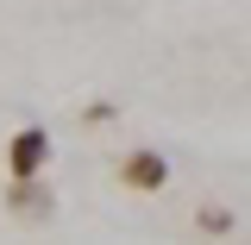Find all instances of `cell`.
I'll list each match as a JSON object with an SVG mask.
<instances>
[{
    "mask_svg": "<svg viewBox=\"0 0 251 245\" xmlns=\"http://www.w3.org/2000/svg\"><path fill=\"white\" fill-rule=\"evenodd\" d=\"M44 163H50V132H44V126H19V132L6 138V176H13V183H38Z\"/></svg>",
    "mask_w": 251,
    "mask_h": 245,
    "instance_id": "obj_1",
    "label": "cell"
},
{
    "mask_svg": "<svg viewBox=\"0 0 251 245\" xmlns=\"http://www.w3.org/2000/svg\"><path fill=\"white\" fill-rule=\"evenodd\" d=\"M120 183L132 189V195H157V189L170 183V163H163V151H126V163H120Z\"/></svg>",
    "mask_w": 251,
    "mask_h": 245,
    "instance_id": "obj_2",
    "label": "cell"
},
{
    "mask_svg": "<svg viewBox=\"0 0 251 245\" xmlns=\"http://www.w3.org/2000/svg\"><path fill=\"white\" fill-rule=\"evenodd\" d=\"M50 189H44V176L38 183H6V214H19V220H50Z\"/></svg>",
    "mask_w": 251,
    "mask_h": 245,
    "instance_id": "obj_3",
    "label": "cell"
},
{
    "mask_svg": "<svg viewBox=\"0 0 251 245\" xmlns=\"http://www.w3.org/2000/svg\"><path fill=\"white\" fill-rule=\"evenodd\" d=\"M195 226H201L207 239H220V233H232V208H220V201H207V208H195Z\"/></svg>",
    "mask_w": 251,
    "mask_h": 245,
    "instance_id": "obj_4",
    "label": "cell"
}]
</instances>
